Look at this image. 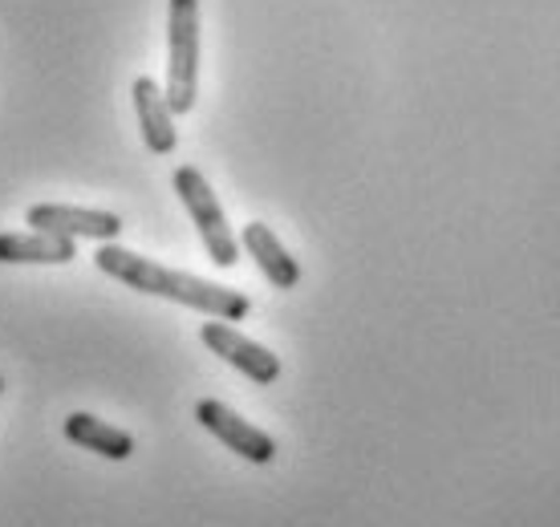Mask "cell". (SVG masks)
<instances>
[{"label":"cell","mask_w":560,"mask_h":527,"mask_svg":"<svg viewBox=\"0 0 560 527\" xmlns=\"http://www.w3.org/2000/svg\"><path fill=\"white\" fill-rule=\"evenodd\" d=\"M135 114H139V130L142 142L151 154H171L179 147V134H175V114L167 106V94L159 90L154 78H139L135 82Z\"/></svg>","instance_id":"52a82bcc"},{"label":"cell","mask_w":560,"mask_h":527,"mask_svg":"<svg viewBox=\"0 0 560 527\" xmlns=\"http://www.w3.org/2000/svg\"><path fill=\"white\" fill-rule=\"evenodd\" d=\"M28 227L37 232H49V236H66V239H110L122 236V220L114 211L98 208H70V203H37L28 208Z\"/></svg>","instance_id":"5b68a950"},{"label":"cell","mask_w":560,"mask_h":527,"mask_svg":"<svg viewBox=\"0 0 560 527\" xmlns=\"http://www.w3.org/2000/svg\"><path fill=\"white\" fill-rule=\"evenodd\" d=\"M0 394H4V377H0Z\"/></svg>","instance_id":"8fae6325"},{"label":"cell","mask_w":560,"mask_h":527,"mask_svg":"<svg viewBox=\"0 0 560 527\" xmlns=\"http://www.w3.org/2000/svg\"><path fill=\"white\" fill-rule=\"evenodd\" d=\"M175 191H179L191 223L199 227V239H203L211 264L232 268V264L240 260V244H236V236H232V227H228V215H224V208H220L215 191L208 187V179H203L196 167H179L175 171Z\"/></svg>","instance_id":"3957f363"},{"label":"cell","mask_w":560,"mask_h":527,"mask_svg":"<svg viewBox=\"0 0 560 527\" xmlns=\"http://www.w3.org/2000/svg\"><path fill=\"white\" fill-rule=\"evenodd\" d=\"M167 106L191 114L199 97V0H171L167 9Z\"/></svg>","instance_id":"7a4b0ae2"},{"label":"cell","mask_w":560,"mask_h":527,"mask_svg":"<svg viewBox=\"0 0 560 527\" xmlns=\"http://www.w3.org/2000/svg\"><path fill=\"white\" fill-rule=\"evenodd\" d=\"M196 422L208 434H215L228 450H236L240 458H248V462H256V467H265V462L277 458V443H272L260 426L244 422L236 410H228V406L215 402V398H203V402L196 406Z\"/></svg>","instance_id":"8992f818"},{"label":"cell","mask_w":560,"mask_h":527,"mask_svg":"<svg viewBox=\"0 0 560 527\" xmlns=\"http://www.w3.org/2000/svg\"><path fill=\"white\" fill-rule=\"evenodd\" d=\"M66 438L94 455L110 458V462H122V458L135 455V438L127 431H118L110 422H102L94 414H70L66 418Z\"/></svg>","instance_id":"30bf717a"},{"label":"cell","mask_w":560,"mask_h":527,"mask_svg":"<svg viewBox=\"0 0 560 527\" xmlns=\"http://www.w3.org/2000/svg\"><path fill=\"white\" fill-rule=\"evenodd\" d=\"M94 264L118 284H127L135 292H147V296H163V301H175V305H187L196 313H208L215 320H244L253 313V301L236 289H224L215 280L191 277V272H175V268H163L159 260H147L139 251H127L118 244H102L94 251Z\"/></svg>","instance_id":"6da1fadb"},{"label":"cell","mask_w":560,"mask_h":527,"mask_svg":"<svg viewBox=\"0 0 560 527\" xmlns=\"http://www.w3.org/2000/svg\"><path fill=\"white\" fill-rule=\"evenodd\" d=\"M240 244L248 248V256L256 260V268L265 272V280L272 284V289L289 292L301 284V264H296L293 256H289V248L272 236V227H265V223H248L244 236H240Z\"/></svg>","instance_id":"ba28073f"},{"label":"cell","mask_w":560,"mask_h":527,"mask_svg":"<svg viewBox=\"0 0 560 527\" xmlns=\"http://www.w3.org/2000/svg\"><path fill=\"white\" fill-rule=\"evenodd\" d=\"M199 341L215 353V358H224L228 365H236L240 374L256 382V386H272L280 377V358L272 349L256 346L253 337H244L232 329V320H215L211 317L203 329H199Z\"/></svg>","instance_id":"277c9868"},{"label":"cell","mask_w":560,"mask_h":527,"mask_svg":"<svg viewBox=\"0 0 560 527\" xmlns=\"http://www.w3.org/2000/svg\"><path fill=\"white\" fill-rule=\"evenodd\" d=\"M78 260V244L49 232H4L0 264H70Z\"/></svg>","instance_id":"9c48e42d"}]
</instances>
